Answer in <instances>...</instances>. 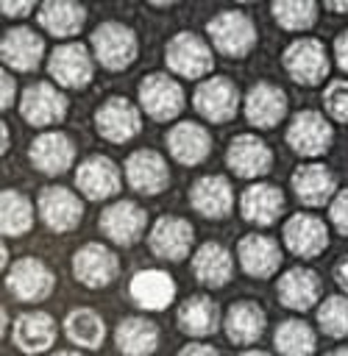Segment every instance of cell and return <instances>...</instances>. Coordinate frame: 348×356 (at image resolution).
I'll return each mask as SVG.
<instances>
[{"instance_id": "obj_40", "label": "cell", "mask_w": 348, "mask_h": 356, "mask_svg": "<svg viewBox=\"0 0 348 356\" xmlns=\"http://www.w3.org/2000/svg\"><path fill=\"white\" fill-rule=\"evenodd\" d=\"M317 325L326 337H348V295H329L317 306Z\"/></svg>"}, {"instance_id": "obj_49", "label": "cell", "mask_w": 348, "mask_h": 356, "mask_svg": "<svg viewBox=\"0 0 348 356\" xmlns=\"http://www.w3.org/2000/svg\"><path fill=\"white\" fill-rule=\"evenodd\" d=\"M0 131H3V153L8 150V128H6V122L0 125Z\"/></svg>"}, {"instance_id": "obj_1", "label": "cell", "mask_w": 348, "mask_h": 356, "mask_svg": "<svg viewBox=\"0 0 348 356\" xmlns=\"http://www.w3.org/2000/svg\"><path fill=\"white\" fill-rule=\"evenodd\" d=\"M206 33L212 47L226 58H245L256 44V25L245 11H237V8L214 14L206 25Z\"/></svg>"}, {"instance_id": "obj_50", "label": "cell", "mask_w": 348, "mask_h": 356, "mask_svg": "<svg viewBox=\"0 0 348 356\" xmlns=\"http://www.w3.org/2000/svg\"><path fill=\"white\" fill-rule=\"evenodd\" d=\"M239 356H270V353H267V350H256V348H253V350H242Z\"/></svg>"}, {"instance_id": "obj_41", "label": "cell", "mask_w": 348, "mask_h": 356, "mask_svg": "<svg viewBox=\"0 0 348 356\" xmlns=\"http://www.w3.org/2000/svg\"><path fill=\"white\" fill-rule=\"evenodd\" d=\"M323 106L337 122L348 125V81H331L323 89Z\"/></svg>"}, {"instance_id": "obj_32", "label": "cell", "mask_w": 348, "mask_h": 356, "mask_svg": "<svg viewBox=\"0 0 348 356\" xmlns=\"http://www.w3.org/2000/svg\"><path fill=\"white\" fill-rule=\"evenodd\" d=\"M192 273L203 286H226L234 273V259L220 242H203L192 253Z\"/></svg>"}, {"instance_id": "obj_27", "label": "cell", "mask_w": 348, "mask_h": 356, "mask_svg": "<svg viewBox=\"0 0 348 356\" xmlns=\"http://www.w3.org/2000/svg\"><path fill=\"white\" fill-rule=\"evenodd\" d=\"M167 150L175 161L187 164V167H195L200 164L209 150H212V136L209 131L200 125V122H192V120H184V122H175L167 134Z\"/></svg>"}, {"instance_id": "obj_13", "label": "cell", "mask_w": 348, "mask_h": 356, "mask_svg": "<svg viewBox=\"0 0 348 356\" xmlns=\"http://www.w3.org/2000/svg\"><path fill=\"white\" fill-rule=\"evenodd\" d=\"M95 128L106 142L122 145V142H131L139 134L142 114L128 97H109L95 111Z\"/></svg>"}, {"instance_id": "obj_28", "label": "cell", "mask_w": 348, "mask_h": 356, "mask_svg": "<svg viewBox=\"0 0 348 356\" xmlns=\"http://www.w3.org/2000/svg\"><path fill=\"white\" fill-rule=\"evenodd\" d=\"M284 211V192L273 184H251L239 195V214L253 225H273Z\"/></svg>"}, {"instance_id": "obj_21", "label": "cell", "mask_w": 348, "mask_h": 356, "mask_svg": "<svg viewBox=\"0 0 348 356\" xmlns=\"http://www.w3.org/2000/svg\"><path fill=\"white\" fill-rule=\"evenodd\" d=\"M131 300L145 312H161L175 300V278L167 270H139L128 284Z\"/></svg>"}, {"instance_id": "obj_52", "label": "cell", "mask_w": 348, "mask_h": 356, "mask_svg": "<svg viewBox=\"0 0 348 356\" xmlns=\"http://www.w3.org/2000/svg\"><path fill=\"white\" fill-rule=\"evenodd\" d=\"M53 356H81V353L78 350H56Z\"/></svg>"}, {"instance_id": "obj_5", "label": "cell", "mask_w": 348, "mask_h": 356, "mask_svg": "<svg viewBox=\"0 0 348 356\" xmlns=\"http://www.w3.org/2000/svg\"><path fill=\"white\" fill-rule=\"evenodd\" d=\"M331 142H334V128L320 111L303 108L287 125V145L303 159L323 156L331 147Z\"/></svg>"}, {"instance_id": "obj_51", "label": "cell", "mask_w": 348, "mask_h": 356, "mask_svg": "<svg viewBox=\"0 0 348 356\" xmlns=\"http://www.w3.org/2000/svg\"><path fill=\"white\" fill-rule=\"evenodd\" d=\"M326 356H348V348H334V350H329Z\"/></svg>"}, {"instance_id": "obj_16", "label": "cell", "mask_w": 348, "mask_h": 356, "mask_svg": "<svg viewBox=\"0 0 348 356\" xmlns=\"http://www.w3.org/2000/svg\"><path fill=\"white\" fill-rule=\"evenodd\" d=\"M125 181L131 189H136L139 195H159L167 189L170 184V170L161 153L150 150V147H139L125 159Z\"/></svg>"}, {"instance_id": "obj_12", "label": "cell", "mask_w": 348, "mask_h": 356, "mask_svg": "<svg viewBox=\"0 0 348 356\" xmlns=\"http://www.w3.org/2000/svg\"><path fill=\"white\" fill-rule=\"evenodd\" d=\"M67 97L64 92H58L53 83H31L25 92H22V100H19V114L28 125L33 128H47V125H56L67 117Z\"/></svg>"}, {"instance_id": "obj_25", "label": "cell", "mask_w": 348, "mask_h": 356, "mask_svg": "<svg viewBox=\"0 0 348 356\" xmlns=\"http://www.w3.org/2000/svg\"><path fill=\"white\" fill-rule=\"evenodd\" d=\"M189 203L200 217L223 220L234 209V189L223 175H203L189 186Z\"/></svg>"}, {"instance_id": "obj_4", "label": "cell", "mask_w": 348, "mask_h": 356, "mask_svg": "<svg viewBox=\"0 0 348 356\" xmlns=\"http://www.w3.org/2000/svg\"><path fill=\"white\" fill-rule=\"evenodd\" d=\"M184 89L181 83L167 75V72H150L139 81V108L156 120V122H167L175 120L184 111Z\"/></svg>"}, {"instance_id": "obj_7", "label": "cell", "mask_w": 348, "mask_h": 356, "mask_svg": "<svg viewBox=\"0 0 348 356\" xmlns=\"http://www.w3.org/2000/svg\"><path fill=\"white\" fill-rule=\"evenodd\" d=\"M281 64L287 75L301 86H317L329 75V56L317 39H295L287 44Z\"/></svg>"}, {"instance_id": "obj_33", "label": "cell", "mask_w": 348, "mask_h": 356, "mask_svg": "<svg viewBox=\"0 0 348 356\" xmlns=\"http://www.w3.org/2000/svg\"><path fill=\"white\" fill-rule=\"evenodd\" d=\"M36 19L50 36L70 39L84 28L86 8L81 3H70V0H47V3L39 6Z\"/></svg>"}, {"instance_id": "obj_46", "label": "cell", "mask_w": 348, "mask_h": 356, "mask_svg": "<svg viewBox=\"0 0 348 356\" xmlns=\"http://www.w3.org/2000/svg\"><path fill=\"white\" fill-rule=\"evenodd\" d=\"M175 356H220V353H217V348H212V345H206V342H189V345H184Z\"/></svg>"}, {"instance_id": "obj_45", "label": "cell", "mask_w": 348, "mask_h": 356, "mask_svg": "<svg viewBox=\"0 0 348 356\" xmlns=\"http://www.w3.org/2000/svg\"><path fill=\"white\" fill-rule=\"evenodd\" d=\"M0 11L6 14V17H28L31 11H33V3H28V0H6L3 6H0Z\"/></svg>"}, {"instance_id": "obj_37", "label": "cell", "mask_w": 348, "mask_h": 356, "mask_svg": "<svg viewBox=\"0 0 348 356\" xmlns=\"http://www.w3.org/2000/svg\"><path fill=\"white\" fill-rule=\"evenodd\" d=\"M273 345H276L278 356H312L317 348V337L306 320L290 317V320L278 323V328L273 334Z\"/></svg>"}, {"instance_id": "obj_10", "label": "cell", "mask_w": 348, "mask_h": 356, "mask_svg": "<svg viewBox=\"0 0 348 356\" xmlns=\"http://www.w3.org/2000/svg\"><path fill=\"white\" fill-rule=\"evenodd\" d=\"M120 273V259L100 242H86L72 253V275L89 289L109 286Z\"/></svg>"}, {"instance_id": "obj_34", "label": "cell", "mask_w": 348, "mask_h": 356, "mask_svg": "<svg viewBox=\"0 0 348 356\" xmlns=\"http://www.w3.org/2000/svg\"><path fill=\"white\" fill-rule=\"evenodd\" d=\"M114 342L125 356H150L159 348V328L148 317H125L114 328Z\"/></svg>"}, {"instance_id": "obj_14", "label": "cell", "mask_w": 348, "mask_h": 356, "mask_svg": "<svg viewBox=\"0 0 348 356\" xmlns=\"http://www.w3.org/2000/svg\"><path fill=\"white\" fill-rule=\"evenodd\" d=\"M100 231L120 248H131L142 234H145V225H148V214L139 203L134 200H117V203H109L103 211H100V220H97Z\"/></svg>"}, {"instance_id": "obj_9", "label": "cell", "mask_w": 348, "mask_h": 356, "mask_svg": "<svg viewBox=\"0 0 348 356\" xmlns=\"http://www.w3.org/2000/svg\"><path fill=\"white\" fill-rule=\"evenodd\" d=\"M53 284H56V275L53 270L36 259V256H22L11 264V270L6 273V286L8 292L22 300V303H36V300H45L50 292H53Z\"/></svg>"}, {"instance_id": "obj_24", "label": "cell", "mask_w": 348, "mask_h": 356, "mask_svg": "<svg viewBox=\"0 0 348 356\" xmlns=\"http://www.w3.org/2000/svg\"><path fill=\"white\" fill-rule=\"evenodd\" d=\"M292 192L303 206H323L337 195V178L326 164L306 161L292 170Z\"/></svg>"}, {"instance_id": "obj_38", "label": "cell", "mask_w": 348, "mask_h": 356, "mask_svg": "<svg viewBox=\"0 0 348 356\" xmlns=\"http://www.w3.org/2000/svg\"><path fill=\"white\" fill-rule=\"evenodd\" d=\"M33 225V206L19 189H3L0 195V231L3 236H22Z\"/></svg>"}, {"instance_id": "obj_42", "label": "cell", "mask_w": 348, "mask_h": 356, "mask_svg": "<svg viewBox=\"0 0 348 356\" xmlns=\"http://www.w3.org/2000/svg\"><path fill=\"white\" fill-rule=\"evenodd\" d=\"M329 220H331V225L342 236H348V189H340L331 197V203H329Z\"/></svg>"}, {"instance_id": "obj_19", "label": "cell", "mask_w": 348, "mask_h": 356, "mask_svg": "<svg viewBox=\"0 0 348 356\" xmlns=\"http://www.w3.org/2000/svg\"><path fill=\"white\" fill-rule=\"evenodd\" d=\"M281 239L290 248V253L301 256V259H315L323 253V248L329 245V228L323 225V220H317L315 214H292L284 228H281Z\"/></svg>"}, {"instance_id": "obj_8", "label": "cell", "mask_w": 348, "mask_h": 356, "mask_svg": "<svg viewBox=\"0 0 348 356\" xmlns=\"http://www.w3.org/2000/svg\"><path fill=\"white\" fill-rule=\"evenodd\" d=\"M47 72L64 89H84L95 75V61H92V53L86 50V44L64 42V44L53 47V53L47 56Z\"/></svg>"}, {"instance_id": "obj_23", "label": "cell", "mask_w": 348, "mask_h": 356, "mask_svg": "<svg viewBox=\"0 0 348 356\" xmlns=\"http://www.w3.org/2000/svg\"><path fill=\"white\" fill-rule=\"evenodd\" d=\"M287 114V95L270 81H259L245 95V120L256 128H276Z\"/></svg>"}, {"instance_id": "obj_39", "label": "cell", "mask_w": 348, "mask_h": 356, "mask_svg": "<svg viewBox=\"0 0 348 356\" xmlns=\"http://www.w3.org/2000/svg\"><path fill=\"white\" fill-rule=\"evenodd\" d=\"M270 14L284 31H309L317 22V3H312V0H276L270 6Z\"/></svg>"}, {"instance_id": "obj_47", "label": "cell", "mask_w": 348, "mask_h": 356, "mask_svg": "<svg viewBox=\"0 0 348 356\" xmlns=\"http://www.w3.org/2000/svg\"><path fill=\"white\" fill-rule=\"evenodd\" d=\"M334 281H337V286L348 295V256L337 261V267H334Z\"/></svg>"}, {"instance_id": "obj_18", "label": "cell", "mask_w": 348, "mask_h": 356, "mask_svg": "<svg viewBox=\"0 0 348 356\" xmlns=\"http://www.w3.org/2000/svg\"><path fill=\"white\" fill-rule=\"evenodd\" d=\"M28 159H31V164L39 172H45V175H61L75 161V145L61 131H45V134L33 136V142L28 147Z\"/></svg>"}, {"instance_id": "obj_35", "label": "cell", "mask_w": 348, "mask_h": 356, "mask_svg": "<svg viewBox=\"0 0 348 356\" xmlns=\"http://www.w3.org/2000/svg\"><path fill=\"white\" fill-rule=\"evenodd\" d=\"M175 320L187 337H212L220 325V306L206 295H192L178 306Z\"/></svg>"}, {"instance_id": "obj_30", "label": "cell", "mask_w": 348, "mask_h": 356, "mask_svg": "<svg viewBox=\"0 0 348 356\" xmlns=\"http://www.w3.org/2000/svg\"><path fill=\"white\" fill-rule=\"evenodd\" d=\"M56 342V320L47 312H25L14 323V345L22 353H45Z\"/></svg>"}, {"instance_id": "obj_20", "label": "cell", "mask_w": 348, "mask_h": 356, "mask_svg": "<svg viewBox=\"0 0 348 356\" xmlns=\"http://www.w3.org/2000/svg\"><path fill=\"white\" fill-rule=\"evenodd\" d=\"M226 164L239 178H259L273 167V150L253 134H239L226 150Z\"/></svg>"}, {"instance_id": "obj_26", "label": "cell", "mask_w": 348, "mask_h": 356, "mask_svg": "<svg viewBox=\"0 0 348 356\" xmlns=\"http://www.w3.org/2000/svg\"><path fill=\"white\" fill-rule=\"evenodd\" d=\"M237 259L251 278H270L281 264V250L276 239L253 231L237 242Z\"/></svg>"}, {"instance_id": "obj_48", "label": "cell", "mask_w": 348, "mask_h": 356, "mask_svg": "<svg viewBox=\"0 0 348 356\" xmlns=\"http://www.w3.org/2000/svg\"><path fill=\"white\" fill-rule=\"evenodd\" d=\"M323 8L331 14H348V0H326Z\"/></svg>"}, {"instance_id": "obj_31", "label": "cell", "mask_w": 348, "mask_h": 356, "mask_svg": "<svg viewBox=\"0 0 348 356\" xmlns=\"http://www.w3.org/2000/svg\"><path fill=\"white\" fill-rule=\"evenodd\" d=\"M278 300L292 312H306L320 298V278L306 267H292L278 278Z\"/></svg>"}, {"instance_id": "obj_44", "label": "cell", "mask_w": 348, "mask_h": 356, "mask_svg": "<svg viewBox=\"0 0 348 356\" xmlns=\"http://www.w3.org/2000/svg\"><path fill=\"white\" fill-rule=\"evenodd\" d=\"M334 58H337L340 70L348 72V28L342 33H337V39H334Z\"/></svg>"}, {"instance_id": "obj_22", "label": "cell", "mask_w": 348, "mask_h": 356, "mask_svg": "<svg viewBox=\"0 0 348 356\" xmlns=\"http://www.w3.org/2000/svg\"><path fill=\"white\" fill-rule=\"evenodd\" d=\"M45 56V39L25 25L8 28L3 33L0 42V58L8 70H19V72H31Z\"/></svg>"}, {"instance_id": "obj_17", "label": "cell", "mask_w": 348, "mask_h": 356, "mask_svg": "<svg viewBox=\"0 0 348 356\" xmlns=\"http://www.w3.org/2000/svg\"><path fill=\"white\" fill-rule=\"evenodd\" d=\"M75 184L89 200H106L114 197L122 186L120 167L109 156H86L75 170Z\"/></svg>"}, {"instance_id": "obj_36", "label": "cell", "mask_w": 348, "mask_h": 356, "mask_svg": "<svg viewBox=\"0 0 348 356\" xmlns=\"http://www.w3.org/2000/svg\"><path fill=\"white\" fill-rule=\"evenodd\" d=\"M64 334L67 339H72L78 348H86V350H95L103 345L106 339V323L103 317L95 312V309H72L67 317H64Z\"/></svg>"}, {"instance_id": "obj_2", "label": "cell", "mask_w": 348, "mask_h": 356, "mask_svg": "<svg viewBox=\"0 0 348 356\" xmlns=\"http://www.w3.org/2000/svg\"><path fill=\"white\" fill-rule=\"evenodd\" d=\"M92 53H95L100 67L117 72V70H125L136 61L139 42H136V33L128 25L109 19V22H100L92 31Z\"/></svg>"}, {"instance_id": "obj_43", "label": "cell", "mask_w": 348, "mask_h": 356, "mask_svg": "<svg viewBox=\"0 0 348 356\" xmlns=\"http://www.w3.org/2000/svg\"><path fill=\"white\" fill-rule=\"evenodd\" d=\"M0 83H3V92H0V106H3V108H8V106L14 103V95H17V83H14V78H11V72H8V70H3Z\"/></svg>"}, {"instance_id": "obj_29", "label": "cell", "mask_w": 348, "mask_h": 356, "mask_svg": "<svg viewBox=\"0 0 348 356\" xmlns=\"http://www.w3.org/2000/svg\"><path fill=\"white\" fill-rule=\"evenodd\" d=\"M223 328L234 345H253L267 328V314L253 300H239V303L228 306V312L223 317Z\"/></svg>"}, {"instance_id": "obj_6", "label": "cell", "mask_w": 348, "mask_h": 356, "mask_svg": "<svg viewBox=\"0 0 348 356\" xmlns=\"http://www.w3.org/2000/svg\"><path fill=\"white\" fill-rule=\"evenodd\" d=\"M192 106H195V111L203 120L223 125V122H228L237 114L239 92H237V86H234L231 78H226V75H209L192 92Z\"/></svg>"}, {"instance_id": "obj_11", "label": "cell", "mask_w": 348, "mask_h": 356, "mask_svg": "<svg viewBox=\"0 0 348 356\" xmlns=\"http://www.w3.org/2000/svg\"><path fill=\"white\" fill-rule=\"evenodd\" d=\"M36 209H39L42 222L56 234L72 231L84 217V203L78 200V195L67 186H58V184H50L39 192Z\"/></svg>"}, {"instance_id": "obj_3", "label": "cell", "mask_w": 348, "mask_h": 356, "mask_svg": "<svg viewBox=\"0 0 348 356\" xmlns=\"http://www.w3.org/2000/svg\"><path fill=\"white\" fill-rule=\"evenodd\" d=\"M164 64L170 72L181 75V78H189V81H198V78H206L214 67V56H212V44L203 42L198 33L192 31H181L175 33L170 42H167V50H164Z\"/></svg>"}, {"instance_id": "obj_15", "label": "cell", "mask_w": 348, "mask_h": 356, "mask_svg": "<svg viewBox=\"0 0 348 356\" xmlns=\"http://www.w3.org/2000/svg\"><path fill=\"white\" fill-rule=\"evenodd\" d=\"M192 239H195L192 225L184 217H175V214H161L148 231V248L159 259H167V261L187 259L189 248H192Z\"/></svg>"}]
</instances>
